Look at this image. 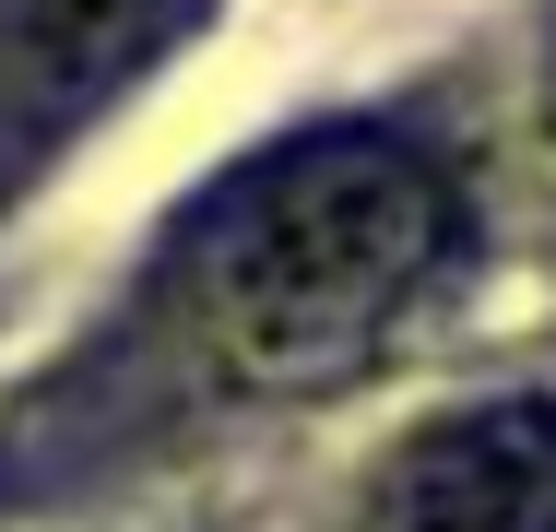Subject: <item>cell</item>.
<instances>
[{
    "instance_id": "cell-3",
    "label": "cell",
    "mask_w": 556,
    "mask_h": 532,
    "mask_svg": "<svg viewBox=\"0 0 556 532\" xmlns=\"http://www.w3.org/2000/svg\"><path fill=\"white\" fill-rule=\"evenodd\" d=\"M178 0H0V178H24L84 106H108L154 48Z\"/></svg>"
},
{
    "instance_id": "cell-4",
    "label": "cell",
    "mask_w": 556,
    "mask_h": 532,
    "mask_svg": "<svg viewBox=\"0 0 556 532\" xmlns=\"http://www.w3.org/2000/svg\"><path fill=\"white\" fill-rule=\"evenodd\" d=\"M545 72H556V60H545Z\"/></svg>"
},
{
    "instance_id": "cell-2",
    "label": "cell",
    "mask_w": 556,
    "mask_h": 532,
    "mask_svg": "<svg viewBox=\"0 0 556 532\" xmlns=\"http://www.w3.org/2000/svg\"><path fill=\"white\" fill-rule=\"evenodd\" d=\"M367 532H556V391L439 415L391 449Z\"/></svg>"
},
{
    "instance_id": "cell-1",
    "label": "cell",
    "mask_w": 556,
    "mask_h": 532,
    "mask_svg": "<svg viewBox=\"0 0 556 532\" xmlns=\"http://www.w3.org/2000/svg\"><path fill=\"white\" fill-rule=\"evenodd\" d=\"M462 273V202L427 154L320 130L249 166L178 249V319L225 391L308 403L355 391Z\"/></svg>"
}]
</instances>
